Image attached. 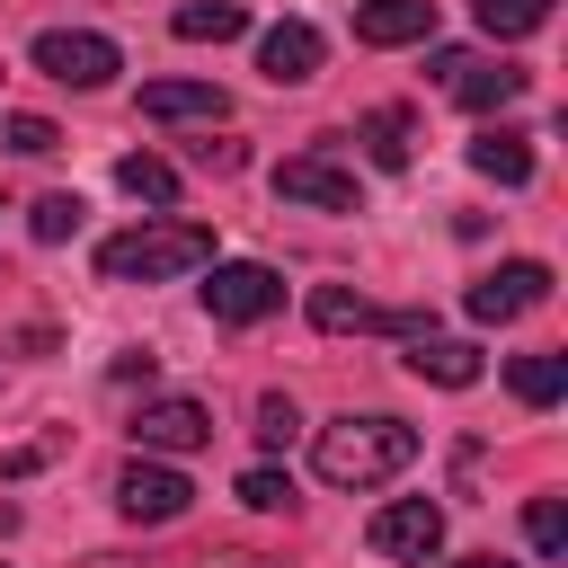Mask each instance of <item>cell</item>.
Wrapping results in <instances>:
<instances>
[{
	"mask_svg": "<svg viewBox=\"0 0 568 568\" xmlns=\"http://www.w3.org/2000/svg\"><path fill=\"white\" fill-rule=\"evenodd\" d=\"M417 462V426L408 417H328L311 435V470L328 488H382Z\"/></svg>",
	"mask_w": 568,
	"mask_h": 568,
	"instance_id": "cell-1",
	"label": "cell"
},
{
	"mask_svg": "<svg viewBox=\"0 0 568 568\" xmlns=\"http://www.w3.org/2000/svg\"><path fill=\"white\" fill-rule=\"evenodd\" d=\"M213 266V231L204 222H133L115 240H98V275L106 284H169V275H195Z\"/></svg>",
	"mask_w": 568,
	"mask_h": 568,
	"instance_id": "cell-2",
	"label": "cell"
},
{
	"mask_svg": "<svg viewBox=\"0 0 568 568\" xmlns=\"http://www.w3.org/2000/svg\"><path fill=\"white\" fill-rule=\"evenodd\" d=\"M36 71L62 80V89H106V80L124 71V53H115L106 36H89V27H44V36H36Z\"/></svg>",
	"mask_w": 568,
	"mask_h": 568,
	"instance_id": "cell-3",
	"label": "cell"
},
{
	"mask_svg": "<svg viewBox=\"0 0 568 568\" xmlns=\"http://www.w3.org/2000/svg\"><path fill=\"white\" fill-rule=\"evenodd\" d=\"M204 311H213L222 328H248V320L284 311V275H275V266H257V257H231V266H213V275H204Z\"/></svg>",
	"mask_w": 568,
	"mask_h": 568,
	"instance_id": "cell-4",
	"label": "cell"
},
{
	"mask_svg": "<svg viewBox=\"0 0 568 568\" xmlns=\"http://www.w3.org/2000/svg\"><path fill=\"white\" fill-rule=\"evenodd\" d=\"M275 195H284V204H311V213H364L355 169H337L328 151H293V160H275Z\"/></svg>",
	"mask_w": 568,
	"mask_h": 568,
	"instance_id": "cell-5",
	"label": "cell"
},
{
	"mask_svg": "<svg viewBox=\"0 0 568 568\" xmlns=\"http://www.w3.org/2000/svg\"><path fill=\"white\" fill-rule=\"evenodd\" d=\"M186 497H195V488H186V470H169L160 453H133V462L115 470V506H124L133 524H178V515H186Z\"/></svg>",
	"mask_w": 568,
	"mask_h": 568,
	"instance_id": "cell-6",
	"label": "cell"
},
{
	"mask_svg": "<svg viewBox=\"0 0 568 568\" xmlns=\"http://www.w3.org/2000/svg\"><path fill=\"white\" fill-rule=\"evenodd\" d=\"M550 302V266L541 257H506V266H488L479 284H470V320H524V311H541Z\"/></svg>",
	"mask_w": 568,
	"mask_h": 568,
	"instance_id": "cell-7",
	"label": "cell"
},
{
	"mask_svg": "<svg viewBox=\"0 0 568 568\" xmlns=\"http://www.w3.org/2000/svg\"><path fill=\"white\" fill-rule=\"evenodd\" d=\"M311 328H328V337H346V328H399V337H426L435 320H426V311H382V302H364V293H346V284H320V293H311Z\"/></svg>",
	"mask_w": 568,
	"mask_h": 568,
	"instance_id": "cell-8",
	"label": "cell"
},
{
	"mask_svg": "<svg viewBox=\"0 0 568 568\" xmlns=\"http://www.w3.org/2000/svg\"><path fill=\"white\" fill-rule=\"evenodd\" d=\"M133 444H142V453H204V444H213V408H204V399H142Z\"/></svg>",
	"mask_w": 568,
	"mask_h": 568,
	"instance_id": "cell-9",
	"label": "cell"
},
{
	"mask_svg": "<svg viewBox=\"0 0 568 568\" xmlns=\"http://www.w3.org/2000/svg\"><path fill=\"white\" fill-rule=\"evenodd\" d=\"M373 550H382V559H435V550H444V506L390 497V506L373 515Z\"/></svg>",
	"mask_w": 568,
	"mask_h": 568,
	"instance_id": "cell-10",
	"label": "cell"
},
{
	"mask_svg": "<svg viewBox=\"0 0 568 568\" xmlns=\"http://www.w3.org/2000/svg\"><path fill=\"white\" fill-rule=\"evenodd\" d=\"M320 27L311 18H275L266 36H257V71L275 80V89H302V80H320Z\"/></svg>",
	"mask_w": 568,
	"mask_h": 568,
	"instance_id": "cell-11",
	"label": "cell"
},
{
	"mask_svg": "<svg viewBox=\"0 0 568 568\" xmlns=\"http://www.w3.org/2000/svg\"><path fill=\"white\" fill-rule=\"evenodd\" d=\"M142 115L151 124H222L231 98L213 80H142Z\"/></svg>",
	"mask_w": 568,
	"mask_h": 568,
	"instance_id": "cell-12",
	"label": "cell"
},
{
	"mask_svg": "<svg viewBox=\"0 0 568 568\" xmlns=\"http://www.w3.org/2000/svg\"><path fill=\"white\" fill-rule=\"evenodd\" d=\"M435 0H355V44H426Z\"/></svg>",
	"mask_w": 568,
	"mask_h": 568,
	"instance_id": "cell-13",
	"label": "cell"
},
{
	"mask_svg": "<svg viewBox=\"0 0 568 568\" xmlns=\"http://www.w3.org/2000/svg\"><path fill=\"white\" fill-rule=\"evenodd\" d=\"M408 373H417V382H435V390H470V382H479V346H470V337H435V328H426V337H408Z\"/></svg>",
	"mask_w": 568,
	"mask_h": 568,
	"instance_id": "cell-14",
	"label": "cell"
},
{
	"mask_svg": "<svg viewBox=\"0 0 568 568\" xmlns=\"http://www.w3.org/2000/svg\"><path fill=\"white\" fill-rule=\"evenodd\" d=\"M524 80H532V71H515V62H470V53L453 62V98H462L470 115H488V106L524 98Z\"/></svg>",
	"mask_w": 568,
	"mask_h": 568,
	"instance_id": "cell-15",
	"label": "cell"
},
{
	"mask_svg": "<svg viewBox=\"0 0 568 568\" xmlns=\"http://www.w3.org/2000/svg\"><path fill=\"white\" fill-rule=\"evenodd\" d=\"M470 169H479V178H497V186H532V133L488 124V133L470 142Z\"/></svg>",
	"mask_w": 568,
	"mask_h": 568,
	"instance_id": "cell-16",
	"label": "cell"
},
{
	"mask_svg": "<svg viewBox=\"0 0 568 568\" xmlns=\"http://www.w3.org/2000/svg\"><path fill=\"white\" fill-rule=\"evenodd\" d=\"M169 27H178L186 44H231V36H248V9H240V0H186Z\"/></svg>",
	"mask_w": 568,
	"mask_h": 568,
	"instance_id": "cell-17",
	"label": "cell"
},
{
	"mask_svg": "<svg viewBox=\"0 0 568 568\" xmlns=\"http://www.w3.org/2000/svg\"><path fill=\"white\" fill-rule=\"evenodd\" d=\"M355 142L373 151V169H408V142H417V124H408V106H373V115L355 124Z\"/></svg>",
	"mask_w": 568,
	"mask_h": 568,
	"instance_id": "cell-18",
	"label": "cell"
},
{
	"mask_svg": "<svg viewBox=\"0 0 568 568\" xmlns=\"http://www.w3.org/2000/svg\"><path fill=\"white\" fill-rule=\"evenodd\" d=\"M115 186H124L133 204H178V169L151 160V151H124V160H115Z\"/></svg>",
	"mask_w": 568,
	"mask_h": 568,
	"instance_id": "cell-19",
	"label": "cell"
},
{
	"mask_svg": "<svg viewBox=\"0 0 568 568\" xmlns=\"http://www.w3.org/2000/svg\"><path fill=\"white\" fill-rule=\"evenodd\" d=\"M506 390H515L524 408H550V399L568 390V364H559V355H515V364H506Z\"/></svg>",
	"mask_w": 568,
	"mask_h": 568,
	"instance_id": "cell-20",
	"label": "cell"
},
{
	"mask_svg": "<svg viewBox=\"0 0 568 568\" xmlns=\"http://www.w3.org/2000/svg\"><path fill=\"white\" fill-rule=\"evenodd\" d=\"M550 27V0H479V36L515 44V36H541Z\"/></svg>",
	"mask_w": 568,
	"mask_h": 568,
	"instance_id": "cell-21",
	"label": "cell"
},
{
	"mask_svg": "<svg viewBox=\"0 0 568 568\" xmlns=\"http://www.w3.org/2000/svg\"><path fill=\"white\" fill-rule=\"evenodd\" d=\"M80 213H89L80 195H36V204H27V231L53 248V240H71V231H80Z\"/></svg>",
	"mask_w": 568,
	"mask_h": 568,
	"instance_id": "cell-22",
	"label": "cell"
},
{
	"mask_svg": "<svg viewBox=\"0 0 568 568\" xmlns=\"http://www.w3.org/2000/svg\"><path fill=\"white\" fill-rule=\"evenodd\" d=\"M524 532H532L541 559H559V550H568V506H559V497H532V506H524Z\"/></svg>",
	"mask_w": 568,
	"mask_h": 568,
	"instance_id": "cell-23",
	"label": "cell"
},
{
	"mask_svg": "<svg viewBox=\"0 0 568 568\" xmlns=\"http://www.w3.org/2000/svg\"><path fill=\"white\" fill-rule=\"evenodd\" d=\"M0 142H9L18 160H44V151H62V133H53L44 115H0Z\"/></svg>",
	"mask_w": 568,
	"mask_h": 568,
	"instance_id": "cell-24",
	"label": "cell"
},
{
	"mask_svg": "<svg viewBox=\"0 0 568 568\" xmlns=\"http://www.w3.org/2000/svg\"><path fill=\"white\" fill-rule=\"evenodd\" d=\"M240 506H257V515H275V506H293V479L284 470H240V488H231Z\"/></svg>",
	"mask_w": 568,
	"mask_h": 568,
	"instance_id": "cell-25",
	"label": "cell"
},
{
	"mask_svg": "<svg viewBox=\"0 0 568 568\" xmlns=\"http://www.w3.org/2000/svg\"><path fill=\"white\" fill-rule=\"evenodd\" d=\"M293 426H302V417H293V399H275V390H266V399H257V435L284 453V444H293Z\"/></svg>",
	"mask_w": 568,
	"mask_h": 568,
	"instance_id": "cell-26",
	"label": "cell"
},
{
	"mask_svg": "<svg viewBox=\"0 0 568 568\" xmlns=\"http://www.w3.org/2000/svg\"><path fill=\"white\" fill-rule=\"evenodd\" d=\"M453 568H515V559H497V550H470V559H453Z\"/></svg>",
	"mask_w": 568,
	"mask_h": 568,
	"instance_id": "cell-27",
	"label": "cell"
},
{
	"mask_svg": "<svg viewBox=\"0 0 568 568\" xmlns=\"http://www.w3.org/2000/svg\"><path fill=\"white\" fill-rule=\"evenodd\" d=\"M0 532H18V506H9V497H0Z\"/></svg>",
	"mask_w": 568,
	"mask_h": 568,
	"instance_id": "cell-28",
	"label": "cell"
}]
</instances>
